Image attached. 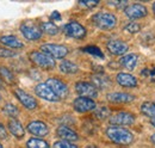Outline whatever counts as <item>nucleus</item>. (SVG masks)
<instances>
[{"label":"nucleus","mask_w":155,"mask_h":148,"mask_svg":"<svg viewBox=\"0 0 155 148\" xmlns=\"http://www.w3.org/2000/svg\"><path fill=\"white\" fill-rule=\"evenodd\" d=\"M84 52H86V53L93 55L94 57H98V59H104L103 52L100 50V48H98L96 45H87V47L84 48Z\"/></svg>","instance_id":"cd10ccee"},{"label":"nucleus","mask_w":155,"mask_h":148,"mask_svg":"<svg viewBox=\"0 0 155 148\" xmlns=\"http://www.w3.org/2000/svg\"><path fill=\"white\" fill-rule=\"evenodd\" d=\"M150 124H152L153 127H155V118H150Z\"/></svg>","instance_id":"58836bf2"},{"label":"nucleus","mask_w":155,"mask_h":148,"mask_svg":"<svg viewBox=\"0 0 155 148\" xmlns=\"http://www.w3.org/2000/svg\"><path fill=\"white\" fill-rule=\"evenodd\" d=\"M41 49H42L43 53L50 55L51 57H55V59H63L68 54V48L67 47L61 45V44H55V43L43 44L41 47Z\"/></svg>","instance_id":"39448f33"},{"label":"nucleus","mask_w":155,"mask_h":148,"mask_svg":"<svg viewBox=\"0 0 155 148\" xmlns=\"http://www.w3.org/2000/svg\"><path fill=\"white\" fill-rule=\"evenodd\" d=\"M75 91L80 97H85V98H96L98 97V90L93 86V84L91 82H86V81H79L75 84Z\"/></svg>","instance_id":"1a4fd4ad"},{"label":"nucleus","mask_w":155,"mask_h":148,"mask_svg":"<svg viewBox=\"0 0 155 148\" xmlns=\"http://www.w3.org/2000/svg\"><path fill=\"white\" fill-rule=\"evenodd\" d=\"M30 60L39 68L43 69H53L55 67V59L43 52H31L29 54Z\"/></svg>","instance_id":"7ed1b4c3"},{"label":"nucleus","mask_w":155,"mask_h":148,"mask_svg":"<svg viewBox=\"0 0 155 148\" xmlns=\"http://www.w3.org/2000/svg\"><path fill=\"white\" fill-rule=\"evenodd\" d=\"M20 32L28 41H38L42 37V29L31 20H26L20 24Z\"/></svg>","instance_id":"20e7f679"},{"label":"nucleus","mask_w":155,"mask_h":148,"mask_svg":"<svg viewBox=\"0 0 155 148\" xmlns=\"http://www.w3.org/2000/svg\"><path fill=\"white\" fill-rule=\"evenodd\" d=\"M125 30H127L128 32L136 34V32H138V31L141 30V25L137 24V23H130V24H128V25L125 26Z\"/></svg>","instance_id":"473e14b6"},{"label":"nucleus","mask_w":155,"mask_h":148,"mask_svg":"<svg viewBox=\"0 0 155 148\" xmlns=\"http://www.w3.org/2000/svg\"><path fill=\"white\" fill-rule=\"evenodd\" d=\"M106 98L111 103H130L135 99V96L125 92H112L109 93Z\"/></svg>","instance_id":"a211bd4d"},{"label":"nucleus","mask_w":155,"mask_h":148,"mask_svg":"<svg viewBox=\"0 0 155 148\" xmlns=\"http://www.w3.org/2000/svg\"><path fill=\"white\" fill-rule=\"evenodd\" d=\"M28 148H49V145L47 141L39 139V137H32L26 143Z\"/></svg>","instance_id":"a878e982"},{"label":"nucleus","mask_w":155,"mask_h":148,"mask_svg":"<svg viewBox=\"0 0 155 148\" xmlns=\"http://www.w3.org/2000/svg\"><path fill=\"white\" fill-rule=\"evenodd\" d=\"M15 96L17 97V99L23 104V106L26 108L28 110H35L37 108V105H38L37 100L32 96H30L28 92H25V91H23L20 89L15 90Z\"/></svg>","instance_id":"9d476101"},{"label":"nucleus","mask_w":155,"mask_h":148,"mask_svg":"<svg viewBox=\"0 0 155 148\" xmlns=\"http://www.w3.org/2000/svg\"><path fill=\"white\" fill-rule=\"evenodd\" d=\"M56 96L60 98H66L68 96V86L58 78H49L45 82Z\"/></svg>","instance_id":"6e6552de"},{"label":"nucleus","mask_w":155,"mask_h":148,"mask_svg":"<svg viewBox=\"0 0 155 148\" xmlns=\"http://www.w3.org/2000/svg\"><path fill=\"white\" fill-rule=\"evenodd\" d=\"M0 148H4V147H2V145H1V143H0Z\"/></svg>","instance_id":"37998d69"},{"label":"nucleus","mask_w":155,"mask_h":148,"mask_svg":"<svg viewBox=\"0 0 155 148\" xmlns=\"http://www.w3.org/2000/svg\"><path fill=\"white\" fill-rule=\"evenodd\" d=\"M0 76L2 78L4 81H6L8 85H12L16 82V76L12 73L11 69H8L5 66H0Z\"/></svg>","instance_id":"5701e85b"},{"label":"nucleus","mask_w":155,"mask_h":148,"mask_svg":"<svg viewBox=\"0 0 155 148\" xmlns=\"http://www.w3.org/2000/svg\"><path fill=\"white\" fill-rule=\"evenodd\" d=\"M87 148H98L97 146H94V145H91V146H88Z\"/></svg>","instance_id":"a19ab883"},{"label":"nucleus","mask_w":155,"mask_h":148,"mask_svg":"<svg viewBox=\"0 0 155 148\" xmlns=\"http://www.w3.org/2000/svg\"><path fill=\"white\" fill-rule=\"evenodd\" d=\"M35 92L36 94L41 97L42 99H45L48 102H58V97L53 92V90L45 84V82H41L35 87Z\"/></svg>","instance_id":"ddd939ff"},{"label":"nucleus","mask_w":155,"mask_h":148,"mask_svg":"<svg viewBox=\"0 0 155 148\" xmlns=\"http://www.w3.org/2000/svg\"><path fill=\"white\" fill-rule=\"evenodd\" d=\"M150 140H152V142H153V143H154V145H155V134H154V135H152V137H150Z\"/></svg>","instance_id":"ea45409f"},{"label":"nucleus","mask_w":155,"mask_h":148,"mask_svg":"<svg viewBox=\"0 0 155 148\" xmlns=\"http://www.w3.org/2000/svg\"><path fill=\"white\" fill-rule=\"evenodd\" d=\"M80 5H84V6H87V7H94L98 5V1H81Z\"/></svg>","instance_id":"c9c22d12"},{"label":"nucleus","mask_w":155,"mask_h":148,"mask_svg":"<svg viewBox=\"0 0 155 148\" xmlns=\"http://www.w3.org/2000/svg\"><path fill=\"white\" fill-rule=\"evenodd\" d=\"M120 65L129 69V71H133L136 67V63H137V55L136 54H128V55H124L120 59Z\"/></svg>","instance_id":"4be33fe9"},{"label":"nucleus","mask_w":155,"mask_h":148,"mask_svg":"<svg viewBox=\"0 0 155 148\" xmlns=\"http://www.w3.org/2000/svg\"><path fill=\"white\" fill-rule=\"evenodd\" d=\"M17 54L13 52V50H10V49H7V48H2V47H0V57L1 59H7V57H13V56H16Z\"/></svg>","instance_id":"2f4dec72"},{"label":"nucleus","mask_w":155,"mask_h":148,"mask_svg":"<svg viewBox=\"0 0 155 148\" xmlns=\"http://www.w3.org/2000/svg\"><path fill=\"white\" fill-rule=\"evenodd\" d=\"M116 81L118 82V85H120L122 87H136L137 86V79L134 75L129 73H118L116 76Z\"/></svg>","instance_id":"dca6fc26"},{"label":"nucleus","mask_w":155,"mask_h":148,"mask_svg":"<svg viewBox=\"0 0 155 148\" xmlns=\"http://www.w3.org/2000/svg\"><path fill=\"white\" fill-rule=\"evenodd\" d=\"M4 111H5L8 116H12V117L18 116V113H19V110H18L13 104H6V105L4 106Z\"/></svg>","instance_id":"c85d7f7f"},{"label":"nucleus","mask_w":155,"mask_h":148,"mask_svg":"<svg viewBox=\"0 0 155 148\" xmlns=\"http://www.w3.org/2000/svg\"><path fill=\"white\" fill-rule=\"evenodd\" d=\"M142 75H144L146 78H149V79H155V67H153V68H144L142 71Z\"/></svg>","instance_id":"72a5a7b5"},{"label":"nucleus","mask_w":155,"mask_h":148,"mask_svg":"<svg viewBox=\"0 0 155 148\" xmlns=\"http://www.w3.org/2000/svg\"><path fill=\"white\" fill-rule=\"evenodd\" d=\"M0 42L4 44V45H7L12 49H21L24 48V43L19 41L16 36H12V35H5V36L0 37Z\"/></svg>","instance_id":"aec40b11"},{"label":"nucleus","mask_w":155,"mask_h":148,"mask_svg":"<svg viewBox=\"0 0 155 148\" xmlns=\"http://www.w3.org/2000/svg\"><path fill=\"white\" fill-rule=\"evenodd\" d=\"M107 47V50L114 54V55H123L128 52V44L122 42V41H118V39H111L107 42L106 44Z\"/></svg>","instance_id":"2eb2a0df"},{"label":"nucleus","mask_w":155,"mask_h":148,"mask_svg":"<svg viewBox=\"0 0 155 148\" xmlns=\"http://www.w3.org/2000/svg\"><path fill=\"white\" fill-rule=\"evenodd\" d=\"M92 22L100 30L109 31V30H112L116 26L117 18L115 15H112L110 12H99V13L93 16Z\"/></svg>","instance_id":"f03ea898"},{"label":"nucleus","mask_w":155,"mask_h":148,"mask_svg":"<svg viewBox=\"0 0 155 148\" xmlns=\"http://www.w3.org/2000/svg\"><path fill=\"white\" fill-rule=\"evenodd\" d=\"M41 29H42V32H45L48 35H56L58 32V28L51 22H47V23H42L41 24Z\"/></svg>","instance_id":"bb28decb"},{"label":"nucleus","mask_w":155,"mask_h":148,"mask_svg":"<svg viewBox=\"0 0 155 148\" xmlns=\"http://www.w3.org/2000/svg\"><path fill=\"white\" fill-rule=\"evenodd\" d=\"M73 106L78 112H88L96 109L97 104L94 103L93 99L91 98H85V97H78L73 102Z\"/></svg>","instance_id":"f8f14e48"},{"label":"nucleus","mask_w":155,"mask_h":148,"mask_svg":"<svg viewBox=\"0 0 155 148\" xmlns=\"http://www.w3.org/2000/svg\"><path fill=\"white\" fill-rule=\"evenodd\" d=\"M0 139H7V133L4 127V124L0 123Z\"/></svg>","instance_id":"e433bc0d"},{"label":"nucleus","mask_w":155,"mask_h":148,"mask_svg":"<svg viewBox=\"0 0 155 148\" xmlns=\"http://www.w3.org/2000/svg\"><path fill=\"white\" fill-rule=\"evenodd\" d=\"M54 148H79V147H78L77 145H74V143H71L68 141L61 140V141H56L54 143Z\"/></svg>","instance_id":"7c9ffc66"},{"label":"nucleus","mask_w":155,"mask_h":148,"mask_svg":"<svg viewBox=\"0 0 155 148\" xmlns=\"http://www.w3.org/2000/svg\"><path fill=\"white\" fill-rule=\"evenodd\" d=\"M28 131L37 137H42V136H47L49 134V128L42 121H32L28 124Z\"/></svg>","instance_id":"4468645a"},{"label":"nucleus","mask_w":155,"mask_h":148,"mask_svg":"<svg viewBox=\"0 0 155 148\" xmlns=\"http://www.w3.org/2000/svg\"><path fill=\"white\" fill-rule=\"evenodd\" d=\"M50 19L51 20H61V15L58 13V11H55V12H53L50 15Z\"/></svg>","instance_id":"4c0bfd02"},{"label":"nucleus","mask_w":155,"mask_h":148,"mask_svg":"<svg viewBox=\"0 0 155 148\" xmlns=\"http://www.w3.org/2000/svg\"><path fill=\"white\" fill-rule=\"evenodd\" d=\"M107 4H109V5H111V6H116V7H124V8L128 6L127 1H109Z\"/></svg>","instance_id":"f704fd0d"},{"label":"nucleus","mask_w":155,"mask_h":148,"mask_svg":"<svg viewBox=\"0 0 155 148\" xmlns=\"http://www.w3.org/2000/svg\"><path fill=\"white\" fill-rule=\"evenodd\" d=\"M124 12H125V15L130 19L143 18V17H146L147 13H148L147 7L143 6V5H141V4H131V5H128V6L124 8Z\"/></svg>","instance_id":"9b49d317"},{"label":"nucleus","mask_w":155,"mask_h":148,"mask_svg":"<svg viewBox=\"0 0 155 148\" xmlns=\"http://www.w3.org/2000/svg\"><path fill=\"white\" fill-rule=\"evenodd\" d=\"M56 134L60 139H62L63 141H68V142H74L79 140L78 134L73 129L66 127V126H60L56 130Z\"/></svg>","instance_id":"f3484780"},{"label":"nucleus","mask_w":155,"mask_h":148,"mask_svg":"<svg viewBox=\"0 0 155 148\" xmlns=\"http://www.w3.org/2000/svg\"><path fill=\"white\" fill-rule=\"evenodd\" d=\"M141 112L150 118H155V103L146 102L141 105Z\"/></svg>","instance_id":"393cba45"},{"label":"nucleus","mask_w":155,"mask_h":148,"mask_svg":"<svg viewBox=\"0 0 155 148\" xmlns=\"http://www.w3.org/2000/svg\"><path fill=\"white\" fill-rule=\"evenodd\" d=\"M92 84L96 89H100V90H104V89H107L110 85H111V81L110 79L106 76V75H103V74H96L92 76Z\"/></svg>","instance_id":"412c9836"},{"label":"nucleus","mask_w":155,"mask_h":148,"mask_svg":"<svg viewBox=\"0 0 155 148\" xmlns=\"http://www.w3.org/2000/svg\"><path fill=\"white\" fill-rule=\"evenodd\" d=\"M106 136L116 145H130L134 140V135L131 131L123 127H117V126H111L106 129Z\"/></svg>","instance_id":"f257e3e1"},{"label":"nucleus","mask_w":155,"mask_h":148,"mask_svg":"<svg viewBox=\"0 0 155 148\" xmlns=\"http://www.w3.org/2000/svg\"><path fill=\"white\" fill-rule=\"evenodd\" d=\"M60 71L62 73H66V74H74L79 71V67H78L75 63L64 60V61H62L60 63Z\"/></svg>","instance_id":"b1692460"},{"label":"nucleus","mask_w":155,"mask_h":148,"mask_svg":"<svg viewBox=\"0 0 155 148\" xmlns=\"http://www.w3.org/2000/svg\"><path fill=\"white\" fill-rule=\"evenodd\" d=\"M96 117L99 118V119H104V118H106L109 115H110V110L106 108V106H100L99 109L96 110Z\"/></svg>","instance_id":"c756f323"},{"label":"nucleus","mask_w":155,"mask_h":148,"mask_svg":"<svg viewBox=\"0 0 155 148\" xmlns=\"http://www.w3.org/2000/svg\"><path fill=\"white\" fill-rule=\"evenodd\" d=\"M63 31L68 37H72L75 39H82L86 36V29L78 22H71L66 24L63 28Z\"/></svg>","instance_id":"0eeeda50"},{"label":"nucleus","mask_w":155,"mask_h":148,"mask_svg":"<svg viewBox=\"0 0 155 148\" xmlns=\"http://www.w3.org/2000/svg\"><path fill=\"white\" fill-rule=\"evenodd\" d=\"M110 124L117 126V127H123V126H130L135 122V116L130 112H117L114 116L110 117Z\"/></svg>","instance_id":"423d86ee"},{"label":"nucleus","mask_w":155,"mask_h":148,"mask_svg":"<svg viewBox=\"0 0 155 148\" xmlns=\"http://www.w3.org/2000/svg\"><path fill=\"white\" fill-rule=\"evenodd\" d=\"M7 126H8L10 133H11L15 137H17V139L24 137L25 131H24V128H23L21 123H20L18 119H16V118H11V119L8 121V124H7Z\"/></svg>","instance_id":"6ab92c4d"},{"label":"nucleus","mask_w":155,"mask_h":148,"mask_svg":"<svg viewBox=\"0 0 155 148\" xmlns=\"http://www.w3.org/2000/svg\"><path fill=\"white\" fill-rule=\"evenodd\" d=\"M153 11H154V13H155V2H154V5H153Z\"/></svg>","instance_id":"79ce46f5"}]
</instances>
